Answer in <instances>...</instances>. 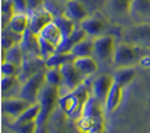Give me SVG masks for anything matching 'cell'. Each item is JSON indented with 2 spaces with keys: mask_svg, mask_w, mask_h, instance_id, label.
Instances as JSON below:
<instances>
[{
  "mask_svg": "<svg viewBox=\"0 0 150 133\" xmlns=\"http://www.w3.org/2000/svg\"><path fill=\"white\" fill-rule=\"evenodd\" d=\"M91 95V88H89L84 82L76 90L60 96L58 106L69 118H73L76 121L81 117L84 106Z\"/></svg>",
  "mask_w": 150,
  "mask_h": 133,
  "instance_id": "cell-1",
  "label": "cell"
},
{
  "mask_svg": "<svg viewBox=\"0 0 150 133\" xmlns=\"http://www.w3.org/2000/svg\"><path fill=\"white\" fill-rule=\"evenodd\" d=\"M59 97H60L59 87L46 84L41 88L39 93V98H38V102L40 103V113L36 121L38 132H44L46 130L51 114L54 113L55 107L59 103Z\"/></svg>",
  "mask_w": 150,
  "mask_h": 133,
  "instance_id": "cell-2",
  "label": "cell"
},
{
  "mask_svg": "<svg viewBox=\"0 0 150 133\" xmlns=\"http://www.w3.org/2000/svg\"><path fill=\"white\" fill-rule=\"evenodd\" d=\"M143 47L135 46L129 42H116L114 54L111 57V62L115 68L123 67H134L139 63L140 57L143 56Z\"/></svg>",
  "mask_w": 150,
  "mask_h": 133,
  "instance_id": "cell-3",
  "label": "cell"
},
{
  "mask_svg": "<svg viewBox=\"0 0 150 133\" xmlns=\"http://www.w3.org/2000/svg\"><path fill=\"white\" fill-rule=\"evenodd\" d=\"M46 85V77H45V68L38 71L29 79H26L21 84V88L19 92V97L29 101L30 103H36L39 98V93L41 88Z\"/></svg>",
  "mask_w": 150,
  "mask_h": 133,
  "instance_id": "cell-4",
  "label": "cell"
},
{
  "mask_svg": "<svg viewBox=\"0 0 150 133\" xmlns=\"http://www.w3.org/2000/svg\"><path fill=\"white\" fill-rule=\"evenodd\" d=\"M123 39L125 42L135 46L150 49V22H139L125 27L123 31Z\"/></svg>",
  "mask_w": 150,
  "mask_h": 133,
  "instance_id": "cell-5",
  "label": "cell"
},
{
  "mask_svg": "<svg viewBox=\"0 0 150 133\" xmlns=\"http://www.w3.org/2000/svg\"><path fill=\"white\" fill-rule=\"evenodd\" d=\"M60 70H62V73H63V85L59 88L60 96L76 90L81 84L85 82L86 77L78 70L73 61L62 65Z\"/></svg>",
  "mask_w": 150,
  "mask_h": 133,
  "instance_id": "cell-6",
  "label": "cell"
},
{
  "mask_svg": "<svg viewBox=\"0 0 150 133\" xmlns=\"http://www.w3.org/2000/svg\"><path fill=\"white\" fill-rule=\"evenodd\" d=\"M31 104L33 103H30L29 101L19 97V96H15V97H3L1 112L5 114L6 117L11 118V120L15 122Z\"/></svg>",
  "mask_w": 150,
  "mask_h": 133,
  "instance_id": "cell-7",
  "label": "cell"
},
{
  "mask_svg": "<svg viewBox=\"0 0 150 133\" xmlns=\"http://www.w3.org/2000/svg\"><path fill=\"white\" fill-rule=\"evenodd\" d=\"M116 41L111 35H100L94 38V57L98 61H108L112 57Z\"/></svg>",
  "mask_w": 150,
  "mask_h": 133,
  "instance_id": "cell-8",
  "label": "cell"
},
{
  "mask_svg": "<svg viewBox=\"0 0 150 133\" xmlns=\"http://www.w3.org/2000/svg\"><path fill=\"white\" fill-rule=\"evenodd\" d=\"M28 14H29V29L36 35H39L41 30L55 19L54 14L45 6H41L38 10L30 11Z\"/></svg>",
  "mask_w": 150,
  "mask_h": 133,
  "instance_id": "cell-9",
  "label": "cell"
},
{
  "mask_svg": "<svg viewBox=\"0 0 150 133\" xmlns=\"http://www.w3.org/2000/svg\"><path fill=\"white\" fill-rule=\"evenodd\" d=\"M24 51L25 58H36L40 57V46H39V35L34 34L30 29H28L23 34L21 41L19 44ZM41 58V57H40Z\"/></svg>",
  "mask_w": 150,
  "mask_h": 133,
  "instance_id": "cell-10",
  "label": "cell"
},
{
  "mask_svg": "<svg viewBox=\"0 0 150 133\" xmlns=\"http://www.w3.org/2000/svg\"><path fill=\"white\" fill-rule=\"evenodd\" d=\"M112 84H114V76L109 75V73H104V75L98 76L96 79L93 81L91 92L98 100H100L101 102L104 103V106H105L108 93H109Z\"/></svg>",
  "mask_w": 150,
  "mask_h": 133,
  "instance_id": "cell-11",
  "label": "cell"
},
{
  "mask_svg": "<svg viewBox=\"0 0 150 133\" xmlns=\"http://www.w3.org/2000/svg\"><path fill=\"white\" fill-rule=\"evenodd\" d=\"M129 17L134 24L150 22V0H133Z\"/></svg>",
  "mask_w": 150,
  "mask_h": 133,
  "instance_id": "cell-12",
  "label": "cell"
},
{
  "mask_svg": "<svg viewBox=\"0 0 150 133\" xmlns=\"http://www.w3.org/2000/svg\"><path fill=\"white\" fill-rule=\"evenodd\" d=\"M79 25L85 30V33L89 36H93V38L104 35L108 27V24L104 20V17L96 16V15H93V16L89 15L86 19H84L83 21L79 22Z\"/></svg>",
  "mask_w": 150,
  "mask_h": 133,
  "instance_id": "cell-13",
  "label": "cell"
},
{
  "mask_svg": "<svg viewBox=\"0 0 150 133\" xmlns=\"http://www.w3.org/2000/svg\"><path fill=\"white\" fill-rule=\"evenodd\" d=\"M63 14L79 24L89 16V9L80 0H70V1L65 3V9Z\"/></svg>",
  "mask_w": 150,
  "mask_h": 133,
  "instance_id": "cell-14",
  "label": "cell"
},
{
  "mask_svg": "<svg viewBox=\"0 0 150 133\" xmlns=\"http://www.w3.org/2000/svg\"><path fill=\"white\" fill-rule=\"evenodd\" d=\"M123 96H124V86H121L114 80V84H112L105 101V112L111 114L118 111V108L120 107L121 102H123Z\"/></svg>",
  "mask_w": 150,
  "mask_h": 133,
  "instance_id": "cell-15",
  "label": "cell"
},
{
  "mask_svg": "<svg viewBox=\"0 0 150 133\" xmlns=\"http://www.w3.org/2000/svg\"><path fill=\"white\" fill-rule=\"evenodd\" d=\"M76 128L79 132L84 133H99L105 131L104 118L95 117H80L76 120Z\"/></svg>",
  "mask_w": 150,
  "mask_h": 133,
  "instance_id": "cell-16",
  "label": "cell"
},
{
  "mask_svg": "<svg viewBox=\"0 0 150 133\" xmlns=\"http://www.w3.org/2000/svg\"><path fill=\"white\" fill-rule=\"evenodd\" d=\"M73 62L85 77L93 76L99 70V63H98V60L94 56H79L75 57Z\"/></svg>",
  "mask_w": 150,
  "mask_h": 133,
  "instance_id": "cell-17",
  "label": "cell"
},
{
  "mask_svg": "<svg viewBox=\"0 0 150 133\" xmlns=\"http://www.w3.org/2000/svg\"><path fill=\"white\" fill-rule=\"evenodd\" d=\"M133 0H108V11L111 17L124 19L129 16L130 5Z\"/></svg>",
  "mask_w": 150,
  "mask_h": 133,
  "instance_id": "cell-18",
  "label": "cell"
},
{
  "mask_svg": "<svg viewBox=\"0 0 150 133\" xmlns=\"http://www.w3.org/2000/svg\"><path fill=\"white\" fill-rule=\"evenodd\" d=\"M23 82L19 76H3L1 77V93L3 97H15L19 96Z\"/></svg>",
  "mask_w": 150,
  "mask_h": 133,
  "instance_id": "cell-19",
  "label": "cell"
},
{
  "mask_svg": "<svg viewBox=\"0 0 150 133\" xmlns=\"http://www.w3.org/2000/svg\"><path fill=\"white\" fill-rule=\"evenodd\" d=\"M105 106L100 100H98L95 96L91 95L86 101L84 106L81 117H95V118H104Z\"/></svg>",
  "mask_w": 150,
  "mask_h": 133,
  "instance_id": "cell-20",
  "label": "cell"
},
{
  "mask_svg": "<svg viewBox=\"0 0 150 133\" xmlns=\"http://www.w3.org/2000/svg\"><path fill=\"white\" fill-rule=\"evenodd\" d=\"M86 36H88V34L85 33V30H84L80 25H78L76 29L74 30V33L70 35L68 39L62 41V44L56 49V52H70L75 45L78 42H80L81 40H84Z\"/></svg>",
  "mask_w": 150,
  "mask_h": 133,
  "instance_id": "cell-21",
  "label": "cell"
},
{
  "mask_svg": "<svg viewBox=\"0 0 150 133\" xmlns=\"http://www.w3.org/2000/svg\"><path fill=\"white\" fill-rule=\"evenodd\" d=\"M39 113H40V103L39 102L33 103L31 106L13 123V127L16 130V128L21 127V126H26V125H30V123H36Z\"/></svg>",
  "mask_w": 150,
  "mask_h": 133,
  "instance_id": "cell-22",
  "label": "cell"
},
{
  "mask_svg": "<svg viewBox=\"0 0 150 133\" xmlns=\"http://www.w3.org/2000/svg\"><path fill=\"white\" fill-rule=\"evenodd\" d=\"M9 29L13 30L14 33L23 35L29 29V14L28 13H15L9 20L8 25Z\"/></svg>",
  "mask_w": 150,
  "mask_h": 133,
  "instance_id": "cell-23",
  "label": "cell"
},
{
  "mask_svg": "<svg viewBox=\"0 0 150 133\" xmlns=\"http://www.w3.org/2000/svg\"><path fill=\"white\" fill-rule=\"evenodd\" d=\"M40 36H43L45 40H48L50 44H53L54 46H58L60 44H62L63 41V34H62V30H60V27L58 26L55 21H51L50 24H48L43 30H41V33L39 34Z\"/></svg>",
  "mask_w": 150,
  "mask_h": 133,
  "instance_id": "cell-24",
  "label": "cell"
},
{
  "mask_svg": "<svg viewBox=\"0 0 150 133\" xmlns=\"http://www.w3.org/2000/svg\"><path fill=\"white\" fill-rule=\"evenodd\" d=\"M75 55V57L79 56H94V38L93 36H86L80 42H78L73 50L70 51Z\"/></svg>",
  "mask_w": 150,
  "mask_h": 133,
  "instance_id": "cell-25",
  "label": "cell"
},
{
  "mask_svg": "<svg viewBox=\"0 0 150 133\" xmlns=\"http://www.w3.org/2000/svg\"><path fill=\"white\" fill-rule=\"evenodd\" d=\"M3 61H9V62H14L16 65H23V62L25 60L24 56V51L20 45H14L13 47L8 49V50H3Z\"/></svg>",
  "mask_w": 150,
  "mask_h": 133,
  "instance_id": "cell-26",
  "label": "cell"
},
{
  "mask_svg": "<svg viewBox=\"0 0 150 133\" xmlns=\"http://www.w3.org/2000/svg\"><path fill=\"white\" fill-rule=\"evenodd\" d=\"M54 21L58 24V26L60 27V30H62V34H63V40L68 39L70 35L74 33V30L76 29V26L79 25L78 22L73 21L71 19H69L63 14V15H59V16H55Z\"/></svg>",
  "mask_w": 150,
  "mask_h": 133,
  "instance_id": "cell-27",
  "label": "cell"
},
{
  "mask_svg": "<svg viewBox=\"0 0 150 133\" xmlns=\"http://www.w3.org/2000/svg\"><path fill=\"white\" fill-rule=\"evenodd\" d=\"M74 60H75V55L71 52H55L45 61V66L46 67H58L67 62H71Z\"/></svg>",
  "mask_w": 150,
  "mask_h": 133,
  "instance_id": "cell-28",
  "label": "cell"
},
{
  "mask_svg": "<svg viewBox=\"0 0 150 133\" xmlns=\"http://www.w3.org/2000/svg\"><path fill=\"white\" fill-rule=\"evenodd\" d=\"M23 35L14 33L13 30H10L8 26H5L3 29V35H1V45H3V50H8L13 47L14 45L20 44Z\"/></svg>",
  "mask_w": 150,
  "mask_h": 133,
  "instance_id": "cell-29",
  "label": "cell"
},
{
  "mask_svg": "<svg viewBox=\"0 0 150 133\" xmlns=\"http://www.w3.org/2000/svg\"><path fill=\"white\" fill-rule=\"evenodd\" d=\"M112 76H114V80L118 82V84L125 87L135 79V70H134V67L116 68V71Z\"/></svg>",
  "mask_w": 150,
  "mask_h": 133,
  "instance_id": "cell-30",
  "label": "cell"
},
{
  "mask_svg": "<svg viewBox=\"0 0 150 133\" xmlns=\"http://www.w3.org/2000/svg\"><path fill=\"white\" fill-rule=\"evenodd\" d=\"M45 77H46V84L55 87H62L63 85V73L60 70V66L58 67H46L45 70Z\"/></svg>",
  "mask_w": 150,
  "mask_h": 133,
  "instance_id": "cell-31",
  "label": "cell"
},
{
  "mask_svg": "<svg viewBox=\"0 0 150 133\" xmlns=\"http://www.w3.org/2000/svg\"><path fill=\"white\" fill-rule=\"evenodd\" d=\"M39 46H40V57L44 61H46L48 58L56 52V46H54L53 44H50L48 40H45L43 36L39 35Z\"/></svg>",
  "mask_w": 150,
  "mask_h": 133,
  "instance_id": "cell-32",
  "label": "cell"
},
{
  "mask_svg": "<svg viewBox=\"0 0 150 133\" xmlns=\"http://www.w3.org/2000/svg\"><path fill=\"white\" fill-rule=\"evenodd\" d=\"M21 72V66L14 62L3 61L1 63V75L3 76H19Z\"/></svg>",
  "mask_w": 150,
  "mask_h": 133,
  "instance_id": "cell-33",
  "label": "cell"
},
{
  "mask_svg": "<svg viewBox=\"0 0 150 133\" xmlns=\"http://www.w3.org/2000/svg\"><path fill=\"white\" fill-rule=\"evenodd\" d=\"M15 9V13H28L26 0H10Z\"/></svg>",
  "mask_w": 150,
  "mask_h": 133,
  "instance_id": "cell-34",
  "label": "cell"
},
{
  "mask_svg": "<svg viewBox=\"0 0 150 133\" xmlns=\"http://www.w3.org/2000/svg\"><path fill=\"white\" fill-rule=\"evenodd\" d=\"M26 3H28V13H30L44 6L45 0H26Z\"/></svg>",
  "mask_w": 150,
  "mask_h": 133,
  "instance_id": "cell-35",
  "label": "cell"
},
{
  "mask_svg": "<svg viewBox=\"0 0 150 133\" xmlns=\"http://www.w3.org/2000/svg\"><path fill=\"white\" fill-rule=\"evenodd\" d=\"M139 65L142 66L143 68L145 70H149L150 68V55H143L142 57H140V61H139Z\"/></svg>",
  "mask_w": 150,
  "mask_h": 133,
  "instance_id": "cell-36",
  "label": "cell"
},
{
  "mask_svg": "<svg viewBox=\"0 0 150 133\" xmlns=\"http://www.w3.org/2000/svg\"><path fill=\"white\" fill-rule=\"evenodd\" d=\"M64 1H65V3H67V1H70V0H64Z\"/></svg>",
  "mask_w": 150,
  "mask_h": 133,
  "instance_id": "cell-37",
  "label": "cell"
}]
</instances>
